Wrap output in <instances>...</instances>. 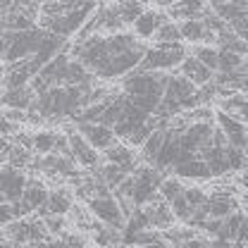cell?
Segmentation results:
<instances>
[{"instance_id":"cell-1","label":"cell","mask_w":248,"mask_h":248,"mask_svg":"<svg viewBox=\"0 0 248 248\" xmlns=\"http://www.w3.org/2000/svg\"><path fill=\"white\" fill-rule=\"evenodd\" d=\"M148 43L134 36L131 31L117 33H93L79 38L69 46V55L81 62L95 79L103 81H120L129 72L139 67Z\"/></svg>"},{"instance_id":"cell-2","label":"cell","mask_w":248,"mask_h":248,"mask_svg":"<svg viewBox=\"0 0 248 248\" xmlns=\"http://www.w3.org/2000/svg\"><path fill=\"white\" fill-rule=\"evenodd\" d=\"M98 7V0H55L38 5V27L60 38H72Z\"/></svg>"},{"instance_id":"cell-3","label":"cell","mask_w":248,"mask_h":248,"mask_svg":"<svg viewBox=\"0 0 248 248\" xmlns=\"http://www.w3.org/2000/svg\"><path fill=\"white\" fill-rule=\"evenodd\" d=\"M122 81V95L139 110H143L146 115H155L162 91H165V81H167V72H146V69H134Z\"/></svg>"},{"instance_id":"cell-4","label":"cell","mask_w":248,"mask_h":248,"mask_svg":"<svg viewBox=\"0 0 248 248\" xmlns=\"http://www.w3.org/2000/svg\"><path fill=\"white\" fill-rule=\"evenodd\" d=\"M48 31L41 29L38 24L31 29L22 31H0V60L2 64L27 60L38 53V46L43 43Z\"/></svg>"},{"instance_id":"cell-5","label":"cell","mask_w":248,"mask_h":248,"mask_svg":"<svg viewBox=\"0 0 248 248\" xmlns=\"http://www.w3.org/2000/svg\"><path fill=\"white\" fill-rule=\"evenodd\" d=\"M188 55L186 46L182 41L177 43H155L148 46L143 58L139 62L136 69H146V72H174L182 60Z\"/></svg>"},{"instance_id":"cell-6","label":"cell","mask_w":248,"mask_h":248,"mask_svg":"<svg viewBox=\"0 0 248 248\" xmlns=\"http://www.w3.org/2000/svg\"><path fill=\"white\" fill-rule=\"evenodd\" d=\"M131 177H134V186H131V205H146L148 201H153L155 196H157V186L162 182V177H165V172H160V170H155L151 165H139L134 172H131Z\"/></svg>"},{"instance_id":"cell-7","label":"cell","mask_w":248,"mask_h":248,"mask_svg":"<svg viewBox=\"0 0 248 248\" xmlns=\"http://www.w3.org/2000/svg\"><path fill=\"white\" fill-rule=\"evenodd\" d=\"M5 234H7V241L19 244V246L36 244V241H43L46 236H50L48 229H46V224H43V219L38 215H27V217L12 219V222L7 224Z\"/></svg>"},{"instance_id":"cell-8","label":"cell","mask_w":248,"mask_h":248,"mask_svg":"<svg viewBox=\"0 0 248 248\" xmlns=\"http://www.w3.org/2000/svg\"><path fill=\"white\" fill-rule=\"evenodd\" d=\"M239 38H248V0H224L210 7Z\"/></svg>"},{"instance_id":"cell-9","label":"cell","mask_w":248,"mask_h":248,"mask_svg":"<svg viewBox=\"0 0 248 248\" xmlns=\"http://www.w3.org/2000/svg\"><path fill=\"white\" fill-rule=\"evenodd\" d=\"M86 208L100 224L105 227H112V229H122L124 227V213L117 203V198L112 193L108 196H93V198H86Z\"/></svg>"},{"instance_id":"cell-10","label":"cell","mask_w":248,"mask_h":248,"mask_svg":"<svg viewBox=\"0 0 248 248\" xmlns=\"http://www.w3.org/2000/svg\"><path fill=\"white\" fill-rule=\"evenodd\" d=\"M46 201H48V188H46V184H43L41 179H36V177H29L24 191H22V198H19L17 203H12L15 219H17V217L33 215V213L38 215V213L43 210Z\"/></svg>"},{"instance_id":"cell-11","label":"cell","mask_w":248,"mask_h":248,"mask_svg":"<svg viewBox=\"0 0 248 248\" xmlns=\"http://www.w3.org/2000/svg\"><path fill=\"white\" fill-rule=\"evenodd\" d=\"M27 179H29V174L24 170L12 167L7 162L0 165V191H2V196H5L7 203H17L22 198V191L27 186Z\"/></svg>"},{"instance_id":"cell-12","label":"cell","mask_w":248,"mask_h":248,"mask_svg":"<svg viewBox=\"0 0 248 248\" xmlns=\"http://www.w3.org/2000/svg\"><path fill=\"white\" fill-rule=\"evenodd\" d=\"M67 143H69V155L74 157V162H77L79 167L93 170V167L100 165V153L93 148L77 129H69V131H67Z\"/></svg>"},{"instance_id":"cell-13","label":"cell","mask_w":248,"mask_h":248,"mask_svg":"<svg viewBox=\"0 0 248 248\" xmlns=\"http://www.w3.org/2000/svg\"><path fill=\"white\" fill-rule=\"evenodd\" d=\"M213 122H215V126L224 134V139H227L229 146L246 151V143H248L246 122H241V120H236V117H232V115H227V112H222V110L215 112Z\"/></svg>"},{"instance_id":"cell-14","label":"cell","mask_w":248,"mask_h":248,"mask_svg":"<svg viewBox=\"0 0 248 248\" xmlns=\"http://www.w3.org/2000/svg\"><path fill=\"white\" fill-rule=\"evenodd\" d=\"M77 131L91 143L95 151H108L115 141H120L110 126H105L100 122H77Z\"/></svg>"},{"instance_id":"cell-15","label":"cell","mask_w":248,"mask_h":248,"mask_svg":"<svg viewBox=\"0 0 248 248\" xmlns=\"http://www.w3.org/2000/svg\"><path fill=\"white\" fill-rule=\"evenodd\" d=\"M244 208L236 196L232 191H224V188H217L213 193H208V201H205V210H208V217H217V219H224L227 215H232L234 210Z\"/></svg>"},{"instance_id":"cell-16","label":"cell","mask_w":248,"mask_h":248,"mask_svg":"<svg viewBox=\"0 0 248 248\" xmlns=\"http://www.w3.org/2000/svg\"><path fill=\"white\" fill-rule=\"evenodd\" d=\"M170 172H172V177H177V179H191V182H203V179H213V174H210V167H208V162L203 160V157H188V160H182V162H177V165H172L170 167Z\"/></svg>"},{"instance_id":"cell-17","label":"cell","mask_w":248,"mask_h":248,"mask_svg":"<svg viewBox=\"0 0 248 248\" xmlns=\"http://www.w3.org/2000/svg\"><path fill=\"white\" fill-rule=\"evenodd\" d=\"M141 208H143V213H146L148 227L155 229V232H165V229H170V227L174 224V215H172L170 205H167L160 196H155L153 201H148V203L141 205Z\"/></svg>"},{"instance_id":"cell-18","label":"cell","mask_w":248,"mask_h":248,"mask_svg":"<svg viewBox=\"0 0 248 248\" xmlns=\"http://www.w3.org/2000/svg\"><path fill=\"white\" fill-rule=\"evenodd\" d=\"M103 153H105V162L120 165L129 174L141 165V157L134 153V146H129V143H124V141H115V143H112L108 151H103Z\"/></svg>"},{"instance_id":"cell-19","label":"cell","mask_w":248,"mask_h":248,"mask_svg":"<svg viewBox=\"0 0 248 248\" xmlns=\"http://www.w3.org/2000/svg\"><path fill=\"white\" fill-rule=\"evenodd\" d=\"M167 19V15L162 12V10H143L134 22H131V33L134 36H139L141 41H148V38H153V33L157 31V27L162 24Z\"/></svg>"},{"instance_id":"cell-20","label":"cell","mask_w":248,"mask_h":248,"mask_svg":"<svg viewBox=\"0 0 248 248\" xmlns=\"http://www.w3.org/2000/svg\"><path fill=\"white\" fill-rule=\"evenodd\" d=\"M167 12V17L172 19V22H184V19H196V17H201L205 10H208V5H205V0H177V2H172L170 7H165Z\"/></svg>"},{"instance_id":"cell-21","label":"cell","mask_w":248,"mask_h":248,"mask_svg":"<svg viewBox=\"0 0 248 248\" xmlns=\"http://www.w3.org/2000/svg\"><path fill=\"white\" fill-rule=\"evenodd\" d=\"M177 69H179V74H182L184 79H188L193 86H203V84L213 81V74H215V72H210L203 62L196 60L193 55H186Z\"/></svg>"},{"instance_id":"cell-22","label":"cell","mask_w":248,"mask_h":248,"mask_svg":"<svg viewBox=\"0 0 248 248\" xmlns=\"http://www.w3.org/2000/svg\"><path fill=\"white\" fill-rule=\"evenodd\" d=\"M179 24V36H182V41H188L191 46L193 43H213V33L208 31V27L203 24V19L201 17H196V19H184V22H177Z\"/></svg>"},{"instance_id":"cell-23","label":"cell","mask_w":248,"mask_h":248,"mask_svg":"<svg viewBox=\"0 0 248 248\" xmlns=\"http://www.w3.org/2000/svg\"><path fill=\"white\" fill-rule=\"evenodd\" d=\"M72 205H74V196L69 193V188H55L48 191V201L38 215H67Z\"/></svg>"},{"instance_id":"cell-24","label":"cell","mask_w":248,"mask_h":248,"mask_svg":"<svg viewBox=\"0 0 248 248\" xmlns=\"http://www.w3.org/2000/svg\"><path fill=\"white\" fill-rule=\"evenodd\" d=\"M31 100H33V91L29 86H17V89H2L0 91V105L10 108V110H29Z\"/></svg>"},{"instance_id":"cell-25","label":"cell","mask_w":248,"mask_h":248,"mask_svg":"<svg viewBox=\"0 0 248 248\" xmlns=\"http://www.w3.org/2000/svg\"><path fill=\"white\" fill-rule=\"evenodd\" d=\"M217 103H219V110H222V112H227V115H232V117L246 122V112H248L246 93H241V91L227 93V95L217 98Z\"/></svg>"},{"instance_id":"cell-26","label":"cell","mask_w":248,"mask_h":248,"mask_svg":"<svg viewBox=\"0 0 248 248\" xmlns=\"http://www.w3.org/2000/svg\"><path fill=\"white\" fill-rule=\"evenodd\" d=\"M55 143H58V131L43 129V131H33L31 134V153L33 155L55 153Z\"/></svg>"},{"instance_id":"cell-27","label":"cell","mask_w":248,"mask_h":248,"mask_svg":"<svg viewBox=\"0 0 248 248\" xmlns=\"http://www.w3.org/2000/svg\"><path fill=\"white\" fill-rule=\"evenodd\" d=\"M93 172L98 174V179L103 182V184L108 186L110 191L115 188V186L122 182L124 177L129 174L126 170H122L120 165H112V162H105V165H98V167H93Z\"/></svg>"},{"instance_id":"cell-28","label":"cell","mask_w":248,"mask_h":248,"mask_svg":"<svg viewBox=\"0 0 248 248\" xmlns=\"http://www.w3.org/2000/svg\"><path fill=\"white\" fill-rule=\"evenodd\" d=\"M236 69H246V55L217 48V72L227 74V72H236Z\"/></svg>"},{"instance_id":"cell-29","label":"cell","mask_w":248,"mask_h":248,"mask_svg":"<svg viewBox=\"0 0 248 248\" xmlns=\"http://www.w3.org/2000/svg\"><path fill=\"white\" fill-rule=\"evenodd\" d=\"M188 55H193L198 62H203L210 72H217V46H210V43H193V48L188 50Z\"/></svg>"},{"instance_id":"cell-30","label":"cell","mask_w":248,"mask_h":248,"mask_svg":"<svg viewBox=\"0 0 248 248\" xmlns=\"http://www.w3.org/2000/svg\"><path fill=\"white\" fill-rule=\"evenodd\" d=\"M115 7H117V12L126 27H131V22L146 10V5L141 0H115Z\"/></svg>"},{"instance_id":"cell-31","label":"cell","mask_w":248,"mask_h":248,"mask_svg":"<svg viewBox=\"0 0 248 248\" xmlns=\"http://www.w3.org/2000/svg\"><path fill=\"white\" fill-rule=\"evenodd\" d=\"M153 41L155 43H177V41H182V36H179V24L177 22H172L170 17L157 27V31L153 33Z\"/></svg>"},{"instance_id":"cell-32","label":"cell","mask_w":248,"mask_h":248,"mask_svg":"<svg viewBox=\"0 0 248 248\" xmlns=\"http://www.w3.org/2000/svg\"><path fill=\"white\" fill-rule=\"evenodd\" d=\"M227 165H229V174H234V172L241 174L244 167H246V151L227 146Z\"/></svg>"},{"instance_id":"cell-33","label":"cell","mask_w":248,"mask_h":248,"mask_svg":"<svg viewBox=\"0 0 248 248\" xmlns=\"http://www.w3.org/2000/svg\"><path fill=\"white\" fill-rule=\"evenodd\" d=\"M182 196H184V201L191 208H203L205 201H208V191L201 188V186H184Z\"/></svg>"},{"instance_id":"cell-34","label":"cell","mask_w":248,"mask_h":248,"mask_svg":"<svg viewBox=\"0 0 248 248\" xmlns=\"http://www.w3.org/2000/svg\"><path fill=\"white\" fill-rule=\"evenodd\" d=\"M41 219H43V224H46L50 236H58V234H62L67 229V217L64 215H41Z\"/></svg>"},{"instance_id":"cell-35","label":"cell","mask_w":248,"mask_h":248,"mask_svg":"<svg viewBox=\"0 0 248 248\" xmlns=\"http://www.w3.org/2000/svg\"><path fill=\"white\" fill-rule=\"evenodd\" d=\"M12 219H15L12 203H7V201H0V227H7Z\"/></svg>"},{"instance_id":"cell-36","label":"cell","mask_w":248,"mask_h":248,"mask_svg":"<svg viewBox=\"0 0 248 248\" xmlns=\"http://www.w3.org/2000/svg\"><path fill=\"white\" fill-rule=\"evenodd\" d=\"M7 148H10L7 139H5V136H0V160H5V153H7Z\"/></svg>"},{"instance_id":"cell-37","label":"cell","mask_w":248,"mask_h":248,"mask_svg":"<svg viewBox=\"0 0 248 248\" xmlns=\"http://www.w3.org/2000/svg\"><path fill=\"white\" fill-rule=\"evenodd\" d=\"M2 69L5 67H2V60H0V91H2Z\"/></svg>"},{"instance_id":"cell-38","label":"cell","mask_w":248,"mask_h":248,"mask_svg":"<svg viewBox=\"0 0 248 248\" xmlns=\"http://www.w3.org/2000/svg\"><path fill=\"white\" fill-rule=\"evenodd\" d=\"M0 201H5V196H2V191H0Z\"/></svg>"},{"instance_id":"cell-39","label":"cell","mask_w":248,"mask_h":248,"mask_svg":"<svg viewBox=\"0 0 248 248\" xmlns=\"http://www.w3.org/2000/svg\"><path fill=\"white\" fill-rule=\"evenodd\" d=\"M41 2H55V0H41Z\"/></svg>"}]
</instances>
